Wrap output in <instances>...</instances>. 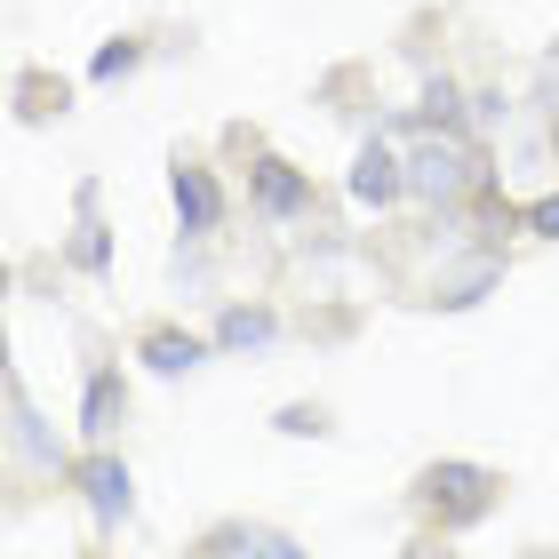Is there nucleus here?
Segmentation results:
<instances>
[{"instance_id":"nucleus-1","label":"nucleus","mask_w":559,"mask_h":559,"mask_svg":"<svg viewBox=\"0 0 559 559\" xmlns=\"http://www.w3.org/2000/svg\"><path fill=\"white\" fill-rule=\"evenodd\" d=\"M424 512L440 527H472L496 512V472H472V464H440L424 472Z\"/></svg>"},{"instance_id":"nucleus-2","label":"nucleus","mask_w":559,"mask_h":559,"mask_svg":"<svg viewBox=\"0 0 559 559\" xmlns=\"http://www.w3.org/2000/svg\"><path fill=\"white\" fill-rule=\"evenodd\" d=\"M408 185L424 200H464L472 192V152L464 144H424L416 160H408Z\"/></svg>"},{"instance_id":"nucleus-3","label":"nucleus","mask_w":559,"mask_h":559,"mask_svg":"<svg viewBox=\"0 0 559 559\" xmlns=\"http://www.w3.org/2000/svg\"><path fill=\"white\" fill-rule=\"evenodd\" d=\"M176 216H185V233H209L224 216V192H216L209 168H176Z\"/></svg>"},{"instance_id":"nucleus-4","label":"nucleus","mask_w":559,"mask_h":559,"mask_svg":"<svg viewBox=\"0 0 559 559\" xmlns=\"http://www.w3.org/2000/svg\"><path fill=\"white\" fill-rule=\"evenodd\" d=\"M400 185H408V176H400V160H392L384 144H368L360 168H352V200H360V209H384V200H400Z\"/></svg>"},{"instance_id":"nucleus-5","label":"nucleus","mask_w":559,"mask_h":559,"mask_svg":"<svg viewBox=\"0 0 559 559\" xmlns=\"http://www.w3.org/2000/svg\"><path fill=\"white\" fill-rule=\"evenodd\" d=\"M81 488H88V512L105 520V527H112V520H129V472H120L112 455H96V464L81 472Z\"/></svg>"},{"instance_id":"nucleus-6","label":"nucleus","mask_w":559,"mask_h":559,"mask_svg":"<svg viewBox=\"0 0 559 559\" xmlns=\"http://www.w3.org/2000/svg\"><path fill=\"white\" fill-rule=\"evenodd\" d=\"M209 559H304L288 536H272V527H224L209 544Z\"/></svg>"},{"instance_id":"nucleus-7","label":"nucleus","mask_w":559,"mask_h":559,"mask_svg":"<svg viewBox=\"0 0 559 559\" xmlns=\"http://www.w3.org/2000/svg\"><path fill=\"white\" fill-rule=\"evenodd\" d=\"M257 200H264L272 216H296V209H304V185H296L280 160H264V168H257Z\"/></svg>"},{"instance_id":"nucleus-8","label":"nucleus","mask_w":559,"mask_h":559,"mask_svg":"<svg viewBox=\"0 0 559 559\" xmlns=\"http://www.w3.org/2000/svg\"><path fill=\"white\" fill-rule=\"evenodd\" d=\"M88 440H105V431L120 424V384H112V376H88Z\"/></svg>"},{"instance_id":"nucleus-9","label":"nucleus","mask_w":559,"mask_h":559,"mask_svg":"<svg viewBox=\"0 0 559 559\" xmlns=\"http://www.w3.org/2000/svg\"><path fill=\"white\" fill-rule=\"evenodd\" d=\"M144 360L176 376V368H192V360H200V344H192V336H152V344H144Z\"/></svg>"},{"instance_id":"nucleus-10","label":"nucleus","mask_w":559,"mask_h":559,"mask_svg":"<svg viewBox=\"0 0 559 559\" xmlns=\"http://www.w3.org/2000/svg\"><path fill=\"white\" fill-rule=\"evenodd\" d=\"M264 336H272L264 312H233V320H224V344H264Z\"/></svg>"},{"instance_id":"nucleus-11","label":"nucleus","mask_w":559,"mask_h":559,"mask_svg":"<svg viewBox=\"0 0 559 559\" xmlns=\"http://www.w3.org/2000/svg\"><path fill=\"white\" fill-rule=\"evenodd\" d=\"M136 64V48H105V57H96V81H112V72H129Z\"/></svg>"},{"instance_id":"nucleus-12","label":"nucleus","mask_w":559,"mask_h":559,"mask_svg":"<svg viewBox=\"0 0 559 559\" xmlns=\"http://www.w3.org/2000/svg\"><path fill=\"white\" fill-rule=\"evenodd\" d=\"M536 224H544V233H559V200H536Z\"/></svg>"},{"instance_id":"nucleus-13","label":"nucleus","mask_w":559,"mask_h":559,"mask_svg":"<svg viewBox=\"0 0 559 559\" xmlns=\"http://www.w3.org/2000/svg\"><path fill=\"white\" fill-rule=\"evenodd\" d=\"M408 559H455V551H408Z\"/></svg>"},{"instance_id":"nucleus-14","label":"nucleus","mask_w":559,"mask_h":559,"mask_svg":"<svg viewBox=\"0 0 559 559\" xmlns=\"http://www.w3.org/2000/svg\"><path fill=\"white\" fill-rule=\"evenodd\" d=\"M551 144H559V129H551Z\"/></svg>"}]
</instances>
